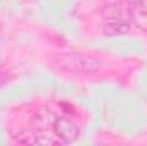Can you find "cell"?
<instances>
[{
	"mask_svg": "<svg viewBox=\"0 0 147 146\" xmlns=\"http://www.w3.org/2000/svg\"><path fill=\"white\" fill-rule=\"evenodd\" d=\"M57 65L67 72L72 74H96L101 67L103 62L92 55H86V53H62L55 59Z\"/></svg>",
	"mask_w": 147,
	"mask_h": 146,
	"instance_id": "1",
	"label": "cell"
},
{
	"mask_svg": "<svg viewBox=\"0 0 147 146\" xmlns=\"http://www.w3.org/2000/svg\"><path fill=\"white\" fill-rule=\"evenodd\" d=\"M105 33L106 35H121V33H127L130 29V24H132V17H130V10L121 7V3H115L110 5L106 10H105Z\"/></svg>",
	"mask_w": 147,
	"mask_h": 146,
	"instance_id": "2",
	"label": "cell"
},
{
	"mask_svg": "<svg viewBox=\"0 0 147 146\" xmlns=\"http://www.w3.org/2000/svg\"><path fill=\"white\" fill-rule=\"evenodd\" d=\"M128 10L132 23L142 31H147V0H134L128 5Z\"/></svg>",
	"mask_w": 147,
	"mask_h": 146,
	"instance_id": "3",
	"label": "cell"
}]
</instances>
